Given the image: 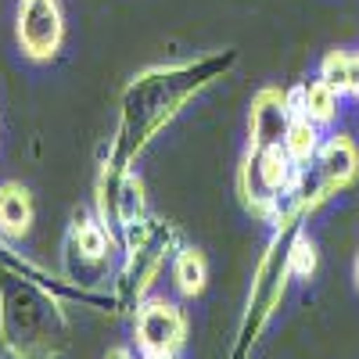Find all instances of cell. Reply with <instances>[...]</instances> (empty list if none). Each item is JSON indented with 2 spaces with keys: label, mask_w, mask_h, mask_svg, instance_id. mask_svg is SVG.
<instances>
[{
  "label": "cell",
  "mask_w": 359,
  "mask_h": 359,
  "mask_svg": "<svg viewBox=\"0 0 359 359\" xmlns=\"http://www.w3.org/2000/svg\"><path fill=\"white\" fill-rule=\"evenodd\" d=\"M233 65L237 50H212L201 57H184V62L151 65L137 72L123 90V101H118V126L108 144V162L133 169V162L147 151V144L194 97H201L208 86H216Z\"/></svg>",
  "instance_id": "cell-1"
},
{
  "label": "cell",
  "mask_w": 359,
  "mask_h": 359,
  "mask_svg": "<svg viewBox=\"0 0 359 359\" xmlns=\"http://www.w3.org/2000/svg\"><path fill=\"white\" fill-rule=\"evenodd\" d=\"M65 277L15 255L0 266V341L22 359H57L69 348V316L62 309Z\"/></svg>",
  "instance_id": "cell-2"
},
{
  "label": "cell",
  "mask_w": 359,
  "mask_h": 359,
  "mask_svg": "<svg viewBox=\"0 0 359 359\" xmlns=\"http://www.w3.org/2000/svg\"><path fill=\"white\" fill-rule=\"evenodd\" d=\"M118 241H123V259L115 269V302L118 309H137L151 294L165 262H172L180 248V233L165 219L144 216L118 230Z\"/></svg>",
  "instance_id": "cell-3"
},
{
  "label": "cell",
  "mask_w": 359,
  "mask_h": 359,
  "mask_svg": "<svg viewBox=\"0 0 359 359\" xmlns=\"http://www.w3.org/2000/svg\"><path fill=\"white\" fill-rule=\"evenodd\" d=\"M298 226H280L269 237L266 252L259 255L255 262V273H252V287H248V302H245V313H241V323H237V338H233V348H230V359H248L252 348L262 341L266 327L273 323L284 294H287V284H291V237H294Z\"/></svg>",
  "instance_id": "cell-4"
},
{
  "label": "cell",
  "mask_w": 359,
  "mask_h": 359,
  "mask_svg": "<svg viewBox=\"0 0 359 359\" xmlns=\"http://www.w3.org/2000/svg\"><path fill=\"white\" fill-rule=\"evenodd\" d=\"M298 165L291 162V155L284 147H248L241 165H237V194H241V205L259 219L269 223V212H273V198L291 187Z\"/></svg>",
  "instance_id": "cell-5"
},
{
  "label": "cell",
  "mask_w": 359,
  "mask_h": 359,
  "mask_svg": "<svg viewBox=\"0 0 359 359\" xmlns=\"http://www.w3.org/2000/svg\"><path fill=\"white\" fill-rule=\"evenodd\" d=\"M133 338L144 359L176 355L187 341V316L176 302L165 298H144L133 316Z\"/></svg>",
  "instance_id": "cell-6"
},
{
  "label": "cell",
  "mask_w": 359,
  "mask_h": 359,
  "mask_svg": "<svg viewBox=\"0 0 359 359\" xmlns=\"http://www.w3.org/2000/svg\"><path fill=\"white\" fill-rule=\"evenodd\" d=\"M97 216L111 230H123V226L147 216L144 184L130 165H115L108 158L101 162V172H97Z\"/></svg>",
  "instance_id": "cell-7"
},
{
  "label": "cell",
  "mask_w": 359,
  "mask_h": 359,
  "mask_svg": "<svg viewBox=\"0 0 359 359\" xmlns=\"http://www.w3.org/2000/svg\"><path fill=\"white\" fill-rule=\"evenodd\" d=\"M18 47L33 62H50L65 40V15L57 0H22L18 4Z\"/></svg>",
  "instance_id": "cell-8"
},
{
  "label": "cell",
  "mask_w": 359,
  "mask_h": 359,
  "mask_svg": "<svg viewBox=\"0 0 359 359\" xmlns=\"http://www.w3.org/2000/svg\"><path fill=\"white\" fill-rule=\"evenodd\" d=\"M291 118L294 111L287 101V90L262 86L252 97V111H248V147H280Z\"/></svg>",
  "instance_id": "cell-9"
},
{
  "label": "cell",
  "mask_w": 359,
  "mask_h": 359,
  "mask_svg": "<svg viewBox=\"0 0 359 359\" xmlns=\"http://www.w3.org/2000/svg\"><path fill=\"white\" fill-rule=\"evenodd\" d=\"M316 165L323 169L327 180H331L334 191H345L352 180L359 176V144H355L348 133L323 137L320 151H316Z\"/></svg>",
  "instance_id": "cell-10"
},
{
  "label": "cell",
  "mask_w": 359,
  "mask_h": 359,
  "mask_svg": "<svg viewBox=\"0 0 359 359\" xmlns=\"http://www.w3.org/2000/svg\"><path fill=\"white\" fill-rule=\"evenodd\" d=\"M287 101H291V111L294 115H306L313 118L316 126H331L338 111H341V94L334 86H327L320 76L309 79V83H298L287 90Z\"/></svg>",
  "instance_id": "cell-11"
},
{
  "label": "cell",
  "mask_w": 359,
  "mask_h": 359,
  "mask_svg": "<svg viewBox=\"0 0 359 359\" xmlns=\"http://www.w3.org/2000/svg\"><path fill=\"white\" fill-rule=\"evenodd\" d=\"M169 273H172V284L184 298H198L208 284V262H205V252H198L194 245H180L172 262H169Z\"/></svg>",
  "instance_id": "cell-12"
},
{
  "label": "cell",
  "mask_w": 359,
  "mask_h": 359,
  "mask_svg": "<svg viewBox=\"0 0 359 359\" xmlns=\"http://www.w3.org/2000/svg\"><path fill=\"white\" fill-rule=\"evenodd\" d=\"M33 226V198L22 184H4L0 187V230L8 237H22Z\"/></svg>",
  "instance_id": "cell-13"
},
{
  "label": "cell",
  "mask_w": 359,
  "mask_h": 359,
  "mask_svg": "<svg viewBox=\"0 0 359 359\" xmlns=\"http://www.w3.org/2000/svg\"><path fill=\"white\" fill-rule=\"evenodd\" d=\"M291 191H294L298 205H302L306 219L316 212V208H320L323 201H331V198L338 194V191L331 187V180L323 176V169H320L316 162H309V165H298V172H294V180H291Z\"/></svg>",
  "instance_id": "cell-14"
},
{
  "label": "cell",
  "mask_w": 359,
  "mask_h": 359,
  "mask_svg": "<svg viewBox=\"0 0 359 359\" xmlns=\"http://www.w3.org/2000/svg\"><path fill=\"white\" fill-rule=\"evenodd\" d=\"M320 130H323V126H316L313 118H306V115H294V118H291L287 137H284L280 147L291 155L294 165L316 162V151H320V144H323V133H320Z\"/></svg>",
  "instance_id": "cell-15"
},
{
  "label": "cell",
  "mask_w": 359,
  "mask_h": 359,
  "mask_svg": "<svg viewBox=\"0 0 359 359\" xmlns=\"http://www.w3.org/2000/svg\"><path fill=\"white\" fill-rule=\"evenodd\" d=\"M291 277H302V280H309L313 273H316V262H320V255H316V241L306 233V226H298L294 230V237H291Z\"/></svg>",
  "instance_id": "cell-16"
},
{
  "label": "cell",
  "mask_w": 359,
  "mask_h": 359,
  "mask_svg": "<svg viewBox=\"0 0 359 359\" xmlns=\"http://www.w3.org/2000/svg\"><path fill=\"white\" fill-rule=\"evenodd\" d=\"M348 69H352V50H327L320 62V79L345 97L348 94Z\"/></svg>",
  "instance_id": "cell-17"
},
{
  "label": "cell",
  "mask_w": 359,
  "mask_h": 359,
  "mask_svg": "<svg viewBox=\"0 0 359 359\" xmlns=\"http://www.w3.org/2000/svg\"><path fill=\"white\" fill-rule=\"evenodd\" d=\"M348 94L359 97V50L352 54V69H348Z\"/></svg>",
  "instance_id": "cell-18"
},
{
  "label": "cell",
  "mask_w": 359,
  "mask_h": 359,
  "mask_svg": "<svg viewBox=\"0 0 359 359\" xmlns=\"http://www.w3.org/2000/svg\"><path fill=\"white\" fill-rule=\"evenodd\" d=\"M4 237H8V233L0 230V266H4V262H11V259H15V252H11V245L4 241Z\"/></svg>",
  "instance_id": "cell-19"
},
{
  "label": "cell",
  "mask_w": 359,
  "mask_h": 359,
  "mask_svg": "<svg viewBox=\"0 0 359 359\" xmlns=\"http://www.w3.org/2000/svg\"><path fill=\"white\" fill-rule=\"evenodd\" d=\"M104 359H133V352H130V348H111Z\"/></svg>",
  "instance_id": "cell-20"
},
{
  "label": "cell",
  "mask_w": 359,
  "mask_h": 359,
  "mask_svg": "<svg viewBox=\"0 0 359 359\" xmlns=\"http://www.w3.org/2000/svg\"><path fill=\"white\" fill-rule=\"evenodd\" d=\"M355 287H359V259H355Z\"/></svg>",
  "instance_id": "cell-21"
},
{
  "label": "cell",
  "mask_w": 359,
  "mask_h": 359,
  "mask_svg": "<svg viewBox=\"0 0 359 359\" xmlns=\"http://www.w3.org/2000/svg\"><path fill=\"white\" fill-rule=\"evenodd\" d=\"M140 359H144V355H140ZM165 359H176V355H165Z\"/></svg>",
  "instance_id": "cell-22"
}]
</instances>
